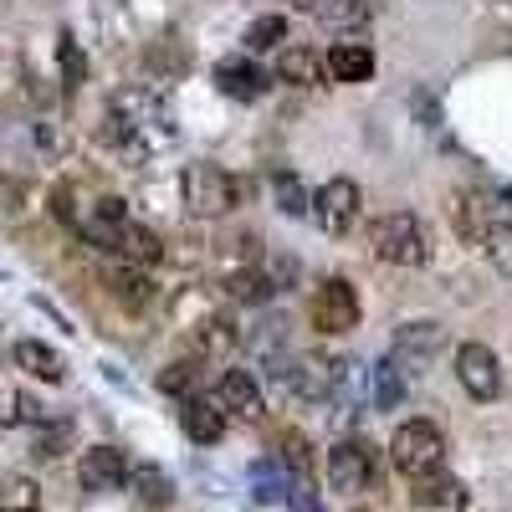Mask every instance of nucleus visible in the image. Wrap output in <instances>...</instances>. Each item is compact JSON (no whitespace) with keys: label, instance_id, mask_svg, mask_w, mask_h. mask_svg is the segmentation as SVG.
I'll list each match as a JSON object with an SVG mask.
<instances>
[{"label":"nucleus","instance_id":"1","mask_svg":"<svg viewBox=\"0 0 512 512\" xmlns=\"http://www.w3.org/2000/svg\"><path fill=\"white\" fill-rule=\"evenodd\" d=\"M103 144H113L123 159H149L175 144V108L159 88H118L108 98Z\"/></svg>","mask_w":512,"mask_h":512},{"label":"nucleus","instance_id":"2","mask_svg":"<svg viewBox=\"0 0 512 512\" xmlns=\"http://www.w3.org/2000/svg\"><path fill=\"white\" fill-rule=\"evenodd\" d=\"M180 195H185V210L200 221H216V216H231L236 200H241V185L226 175L221 164H190L180 175Z\"/></svg>","mask_w":512,"mask_h":512},{"label":"nucleus","instance_id":"3","mask_svg":"<svg viewBox=\"0 0 512 512\" xmlns=\"http://www.w3.org/2000/svg\"><path fill=\"white\" fill-rule=\"evenodd\" d=\"M390 461L400 466L405 477H436L441 472V461H446V436H441V425L436 420H405L395 441H390Z\"/></svg>","mask_w":512,"mask_h":512},{"label":"nucleus","instance_id":"4","mask_svg":"<svg viewBox=\"0 0 512 512\" xmlns=\"http://www.w3.org/2000/svg\"><path fill=\"white\" fill-rule=\"evenodd\" d=\"M369 246H374L379 262H390V267H420L425 262V231H420V221L410 216V210L379 216L369 226Z\"/></svg>","mask_w":512,"mask_h":512},{"label":"nucleus","instance_id":"5","mask_svg":"<svg viewBox=\"0 0 512 512\" xmlns=\"http://www.w3.org/2000/svg\"><path fill=\"white\" fill-rule=\"evenodd\" d=\"M308 318H313L318 333H349V328H359V292H354V282H344V277L318 282L313 297H308Z\"/></svg>","mask_w":512,"mask_h":512},{"label":"nucleus","instance_id":"6","mask_svg":"<svg viewBox=\"0 0 512 512\" xmlns=\"http://www.w3.org/2000/svg\"><path fill=\"white\" fill-rule=\"evenodd\" d=\"M359 210H364V195L349 175H333L318 195H313V221L328 231V236H349L354 221H359Z\"/></svg>","mask_w":512,"mask_h":512},{"label":"nucleus","instance_id":"7","mask_svg":"<svg viewBox=\"0 0 512 512\" xmlns=\"http://www.w3.org/2000/svg\"><path fill=\"white\" fill-rule=\"evenodd\" d=\"M344 359H328V354H308V359H292L287 369V384H292V395L297 400H333L338 395V384H344Z\"/></svg>","mask_w":512,"mask_h":512},{"label":"nucleus","instance_id":"8","mask_svg":"<svg viewBox=\"0 0 512 512\" xmlns=\"http://www.w3.org/2000/svg\"><path fill=\"white\" fill-rule=\"evenodd\" d=\"M369 477H374V446L369 441H338L328 451V487L333 492L354 497L369 487Z\"/></svg>","mask_w":512,"mask_h":512},{"label":"nucleus","instance_id":"9","mask_svg":"<svg viewBox=\"0 0 512 512\" xmlns=\"http://www.w3.org/2000/svg\"><path fill=\"white\" fill-rule=\"evenodd\" d=\"M456 379L472 400H497L502 395V364L487 344H461L456 349Z\"/></svg>","mask_w":512,"mask_h":512},{"label":"nucleus","instance_id":"10","mask_svg":"<svg viewBox=\"0 0 512 512\" xmlns=\"http://www.w3.org/2000/svg\"><path fill=\"white\" fill-rule=\"evenodd\" d=\"M77 482L88 492H118L128 482V456L118 446H88L77 461Z\"/></svg>","mask_w":512,"mask_h":512},{"label":"nucleus","instance_id":"11","mask_svg":"<svg viewBox=\"0 0 512 512\" xmlns=\"http://www.w3.org/2000/svg\"><path fill=\"white\" fill-rule=\"evenodd\" d=\"M103 251L123 256L128 267H154L159 256H164L159 236H154L149 226H139V221H118V226H113V231L103 236Z\"/></svg>","mask_w":512,"mask_h":512},{"label":"nucleus","instance_id":"12","mask_svg":"<svg viewBox=\"0 0 512 512\" xmlns=\"http://www.w3.org/2000/svg\"><path fill=\"white\" fill-rule=\"evenodd\" d=\"M216 405L226 410V415H236V420H262V390H256V379L246 374V369H226L221 374V395H216Z\"/></svg>","mask_w":512,"mask_h":512},{"label":"nucleus","instance_id":"13","mask_svg":"<svg viewBox=\"0 0 512 512\" xmlns=\"http://www.w3.org/2000/svg\"><path fill=\"white\" fill-rule=\"evenodd\" d=\"M210 77H216V88H221V93H231V98H241V103L262 98V93H267V82H272L262 67L246 62V57H221Z\"/></svg>","mask_w":512,"mask_h":512},{"label":"nucleus","instance_id":"14","mask_svg":"<svg viewBox=\"0 0 512 512\" xmlns=\"http://www.w3.org/2000/svg\"><path fill=\"white\" fill-rule=\"evenodd\" d=\"M323 67H328V82H369L374 77V52L349 36V41H333Z\"/></svg>","mask_w":512,"mask_h":512},{"label":"nucleus","instance_id":"15","mask_svg":"<svg viewBox=\"0 0 512 512\" xmlns=\"http://www.w3.org/2000/svg\"><path fill=\"white\" fill-rule=\"evenodd\" d=\"M277 82H287V88H318V82H328V67L313 47H282L277 52Z\"/></svg>","mask_w":512,"mask_h":512},{"label":"nucleus","instance_id":"16","mask_svg":"<svg viewBox=\"0 0 512 512\" xmlns=\"http://www.w3.org/2000/svg\"><path fill=\"white\" fill-rule=\"evenodd\" d=\"M180 425H185V436L200 441V446H216L226 436V410L216 400H185L180 405Z\"/></svg>","mask_w":512,"mask_h":512},{"label":"nucleus","instance_id":"17","mask_svg":"<svg viewBox=\"0 0 512 512\" xmlns=\"http://www.w3.org/2000/svg\"><path fill=\"white\" fill-rule=\"evenodd\" d=\"M16 364H21L31 379H41V384H62V379H67V359H62L57 349H47L41 338H21V344H16Z\"/></svg>","mask_w":512,"mask_h":512},{"label":"nucleus","instance_id":"18","mask_svg":"<svg viewBox=\"0 0 512 512\" xmlns=\"http://www.w3.org/2000/svg\"><path fill=\"white\" fill-rule=\"evenodd\" d=\"M272 200L282 205V216H292V221L313 216V190L297 180V169H272Z\"/></svg>","mask_w":512,"mask_h":512},{"label":"nucleus","instance_id":"19","mask_svg":"<svg viewBox=\"0 0 512 512\" xmlns=\"http://www.w3.org/2000/svg\"><path fill=\"white\" fill-rule=\"evenodd\" d=\"M446 344V328L441 323H405L400 338H395V359H431L436 349Z\"/></svg>","mask_w":512,"mask_h":512},{"label":"nucleus","instance_id":"20","mask_svg":"<svg viewBox=\"0 0 512 512\" xmlns=\"http://www.w3.org/2000/svg\"><path fill=\"white\" fill-rule=\"evenodd\" d=\"M410 502H415V512H456L461 507V482H451V477H420L415 482V492H410Z\"/></svg>","mask_w":512,"mask_h":512},{"label":"nucleus","instance_id":"21","mask_svg":"<svg viewBox=\"0 0 512 512\" xmlns=\"http://www.w3.org/2000/svg\"><path fill=\"white\" fill-rule=\"evenodd\" d=\"M236 344H241V333H236L231 318H200V328H195V349H200L205 359H226Z\"/></svg>","mask_w":512,"mask_h":512},{"label":"nucleus","instance_id":"22","mask_svg":"<svg viewBox=\"0 0 512 512\" xmlns=\"http://www.w3.org/2000/svg\"><path fill=\"white\" fill-rule=\"evenodd\" d=\"M251 487H256V502H272V507H287L292 502V482L277 461H256L251 466Z\"/></svg>","mask_w":512,"mask_h":512},{"label":"nucleus","instance_id":"23","mask_svg":"<svg viewBox=\"0 0 512 512\" xmlns=\"http://www.w3.org/2000/svg\"><path fill=\"white\" fill-rule=\"evenodd\" d=\"M369 374H374V405H379V410H395V405L405 400V374H400V359H395V354H384Z\"/></svg>","mask_w":512,"mask_h":512},{"label":"nucleus","instance_id":"24","mask_svg":"<svg viewBox=\"0 0 512 512\" xmlns=\"http://www.w3.org/2000/svg\"><path fill=\"white\" fill-rule=\"evenodd\" d=\"M41 507V487L31 477H0V512H36Z\"/></svg>","mask_w":512,"mask_h":512},{"label":"nucleus","instance_id":"25","mask_svg":"<svg viewBox=\"0 0 512 512\" xmlns=\"http://www.w3.org/2000/svg\"><path fill=\"white\" fill-rule=\"evenodd\" d=\"M128 482H134L139 502H149V507H164L169 497H175V487H169V477L159 472V466H128Z\"/></svg>","mask_w":512,"mask_h":512},{"label":"nucleus","instance_id":"26","mask_svg":"<svg viewBox=\"0 0 512 512\" xmlns=\"http://www.w3.org/2000/svg\"><path fill=\"white\" fill-rule=\"evenodd\" d=\"M241 41H246V52H272V47H282V41H287V16H256Z\"/></svg>","mask_w":512,"mask_h":512},{"label":"nucleus","instance_id":"27","mask_svg":"<svg viewBox=\"0 0 512 512\" xmlns=\"http://www.w3.org/2000/svg\"><path fill=\"white\" fill-rule=\"evenodd\" d=\"M226 292L241 297V303H267V297L277 292V282H272L267 272H236V277L226 282Z\"/></svg>","mask_w":512,"mask_h":512},{"label":"nucleus","instance_id":"28","mask_svg":"<svg viewBox=\"0 0 512 512\" xmlns=\"http://www.w3.org/2000/svg\"><path fill=\"white\" fill-rule=\"evenodd\" d=\"M487 262L502 272V277H512V221H497V226H487Z\"/></svg>","mask_w":512,"mask_h":512},{"label":"nucleus","instance_id":"29","mask_svg":"<svg viewBox=\"0 0 512 512\" xmlns=\"http://www.w3.org/2000/svg\"><path fill=\"white\" fill-rule=\"evenodd\" d=\"M113 292H118V303L134 308V313H144V308L154 303V282H144L139 272H123V277L113 282Z\"/></svg>","mask_w":512,"mask_h":512},{"label":"nucleus","instance_id":"30","mask_svg":"<svg viewBox=\"0 0 512 512\" xmlns=\"http://www.w3.org/2000/svg\"><path fill=\"white\" fill-rule=\"evenodd\" d=\"M57 57H62V77H67V93H72V88H82V77H88V62H82V47H77L72 36H62Z\"/></svg>","mask_w":512,"mask_h":512},{"label":"nucleus","instance_id":"31","mask_svg":"<svg viewBox=\"0 0 512 512\" xmlns=\"http://www.w3.org/2000/svg\"><path fill=\"white\" fill-rule=\"evenodd\" d=\"M451 216H456V231L472 241L477 231L487 236V226H482V216H472V195H456V205H451Z\"/></svg>","mask_w":512,"mask_h":512},{"label":"nucleus","instance_id":"32","mask_svg":"<svg viewBox=\"0 0 512 512\" xmlns=\"http://www.w3.org/2000/svg\"><path fill=\"white\" fill-rule=\"evenodd\" d=\"M185 379H190V364H169V369L159 374V390H180Z\"/></svg>","mask_w":512,"mask_h":512},{"label":"nucleus","instance_id":"33","mask_svg":"<svg viewBox=\"0 0 512 512\" xmlns=\"http://www.w3.org/2000/svg\"><path fill=\"white\" fill-rule=\"evenodd\" d=\"M287 466L308 472V446H303V436H287Z\"/></svg>","mask_w":512,"mask_h":512},{"label":"nucleus","instance_id":"34","mask_svg":"<svg viewBox=\"0 0 512 512\" xmlns=\"http://www.w3.org/2000/svg\"><path fill=\"white\" fill-rule=\"evenodd\" d=\"M16 420H47V410H41L31 395H16Z\"/></svg>","mask_w":512,"mask_h":512},{"label":"nucleus","instance_id":"35","mask_svg":"<svg viewBox=\"0 0 512 512\" xmlns=\"http://www.w3.org/2000/svg\"><path fill=\"white\" fill-rule=\"evenodd\" d=\"M292 11H323V0H287Z\"/></svg>","mask_w":512,"mask_h":512},{"label":"nucleus","instance_id":"36","mask_svg":"<svg viewBox=\"0 0 512 512\" xmlns=\"http://www.w3.org/2000/svg\"><path fill=\"white\" fill-rule=\"evenodd\" d=\"M502 6H507V11H512V0H502Z\"/></svg>","mask_w":512,"mask_h":512},{"label":"nucleus","instance_id":"37","mask_svg":"<svg viewBox=\"0 0 512 512\" xmlns=\"http://www.w3.org/2000/svg\"><path fill=\"white\" fill-rule=\"evenodd\" d=\"M507 200H512V185H507Z\"/></svg>","mask_w":512,"mask_h":512}]
</instances>
